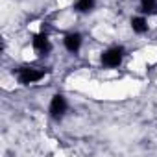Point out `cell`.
I'll use <instances>...</instances> for the list:
<instances>
[{
	"label": "cell",
	"mask_w": 157,
	"mask_h": 157,
	"mask_svg": "<svg viewBox=\"0 0 157 157\" xmlns=\"http://www.w3.org/2000/svg\"><path fill=\"white\" fill-rule=\"evenodd\" d=\"M44 74H46V72L41 70V68L24 67V68H21V70L17 72V80H19V83H22V85H30V83H35V82L43 80Z\"/></svg>",
	"instance_id": "obj_1"
},
{
	"label": "cell",
	"mask_w": 157,
	"mask_h": 157,
	"mask_svg": "<svg viewBox=\"0 0 157 157\" xmlns=\"http://www.w3.org/2000/svg\"><path fill=\"white\" fill-rule=\"evenodd\" d=\"M67 111V100L61 96V94H56L50 102V115L54 118H61Z\"/></svg>",
	"instance_id": "obj_3"
},
{
	"label": "cell",
	"mask_w": 157,
	"mask_h": 157,
	"mask_svg": "<svg viewBox=\"0 0 157 157\" xmlns=\"http://www.w3.org/2000/svg\"><path fill=\"white\" fill-rule=\"evenodd\" d=\"M140 6L146 13H157V0H140Z\"/></svg>",
	"instance_id": "obj_8"
},
{
	"label": "cell",
	"mask_w": 157,
	"mask_h": 157,
	"mask_svg": "<svg viewBox=\"0 0 157 157\" xmlns=\"http://www.w3.org/2000/svg\"><path fill=\"white\" fill-rule=\"evenodd\" d=\"M131 28H133L135 33H144V32H148V22H146L144 17H133L131 19Z\"/></svg>",
	"instance_id": "obj_6"
},
{
	"label": "cell",
	"mask_w": 157,
	"mask_h": 157,
	"mask_svg": "<svg viewBox=\"0 0 157 157\" xmlns=\"http://www.w3.org/2000/svg\"><path fill=\"white\" fill-rule=\"evenodd\" d=\"M33 48L39 52V54H46V52H50V41H48V37L44 35V33H39V35H35L33 37Z\"/></svg>",
	"instance_id": "obj_5"
},
{
	"label": "cell",
	"mask_w": 157,
	"mask_h": 157,
	"mask_svg": "<svg viewBox=\"0 0 157 157\" xmlns=\"http://www.w3.org/2000/svg\"><path fill=\"white\" fill-rule=\"evenodd\" d=\"M93 8H94V0H76V4H74V10L80 13H87Z\"/></svg>",
	"instance_id": "obj_7"
},
{
	"label": "cell",
	"mask_w": 157,
	"mask_h": 157,
	"mask_svg": "<svg viewBox=\"0 0 157 157\" xmlns=\"http://www.w3.org/2000/svg\"><path fill=\"white\" fill-rule=\"evenodd\" d=\"M80 46H82V35L80 33H68L65 37V48L68 52L76 54L78 50H80Z\"/></svg>",
	"instance_id": "obj_4"
},
{
	"label": "cell",
	"mask_w": 157,
	"mask_h": 157,
	"mask_svg": "<svg viewBox=\"0 0 157 157\" xmlns=\"http://www.w3.org/2000/svg\"><path fill=\"white\" fill-rule=\"evenodd\" d=\"M122 56H124V48H120V46L109 48V50H105V52L102 54V63H104L105 67L115 68V67H118V65L122 63Z\"/></svg>",
	"instance_id": "obj_2"
}]
</instances>
